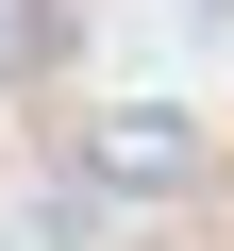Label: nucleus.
Listing matches in <instances>:
<instances>
[{
  "label": "nucleus",
  "instance_id": "nucleus-1",
  "mask_svg": "<svg viewBox=\"0 0 234 251\" xmlns=\"http://www.w3.org/2000/svg\"><path fill=\"white\" fill-rule=\"evenodd\" d=\"M84 184H100V201H184V184H201V117H184V100H117L100 134H84Z\"/></svg>",
  "mask_w": 234,
  "mask_h": 251
}]
</instances>
